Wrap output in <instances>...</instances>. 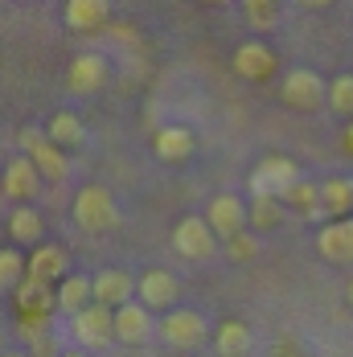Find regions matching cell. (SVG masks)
Listing matches in <instances>:
<instances>
[{
  "label": "cell",
  "mask_w": 353,
  "mask_h": 357,
  "mask_svg": "<svg viewBox=\"0 0 353 357\" xmlns=\"http://www.w3.org/2000/svg\"><path fill=\"white\" fill-rule=\"evenodd\" d=\"M317 250L329 263H353V218H333L317 230Z\"/></svg>",
  "instance_id": "cell-13"
},
{
  "label": "cell",
  "mask_w": 353,
  "mask_h": 357,
  "mask_svg": "<svg viewBox=\"0 0 353 357\" xmlns=\"http://www.w3.org/2000/svg\"><path fill=\"white\" fill-rule=\"evenodd\" d=\"M21 148H25V156L37 165V173H41L45 181H66V173H70V165H66V152L50 140V132L25 128V132H21Z\"/></svg>",
  "instance_id": "cell-2"
},
{
  "label": "cell",
  "mask_w": 353,
  "mask_h": 357,
  "mask_svg": "<svg viewBox=\"0 0 353 357\" xmlns=\"http://www.w3.org/2000/svg\"><path fill=\"white\" fill-rule=\"evenodd\" d=\"M320 202H324V214L350 218L353 214V177H329V181H320Z\"/></svg>",
  "instance_id": "cell-22"
},
{
  "label": "cell",
  "mask_w": 353,
  "mask_h": 357,
  "mask_svg": "<svg viewBox=\"0 0 353 357\" xmlns=\"http://www.w3.org/2000/svg\"><path fill=\"white\" fill-rule=\"evenodd\" d=\"M300 4H304V8H329L333 0H300Z\"/></svg>",
  "instance_id": "cell-31"
},
{
  "label": "cell",
  "mask_w": 353,
  "mask_h": 357,
  "mask_svg": "<svg viewBox=\"0 0 353 357\" xmlns=\"http://www.w3.org/2000/svg\"><path fill=\"white\" fill-rule=\"evenodd\" d=\"M17 300H21V308H25V312H45L50 304H58V291H50L45 280L25 275V284L17 287Z\"/></svg>",
  "instance_id": "cell-27"
},
{
  "label": "cell",
  "mask_w": 353,
  "mask_h": 357,
  "mask_svg": "<svg viewBox=\"0 0 353 357\" xmlns=\"http://www.w3.org/2000/svg\"><path fill=\"white\" fill-rule=\"evenodd\" d=\"M247 206H250V226H255V230H276L283 222V197H263V193H255Z\"/></svg>",
  "instance_id": "cell-26"
},
{
  "label": "cell",
  "mask_w": 353,
  "mask_h": 357,
  "mask_svg": "<svg viewBox=\"0 0 353 357\" xmlns=\"http://www.w3.org/2000/svg\"><path fill=\"white\" fill-rule=\"evenodd\" d=\"M193 148H197L193 132H189V128H181V123H169V128H160V132L152 136V152H156L165 165L189 160V156H193Z\"/></svg>",
  "instance_id": "cell-16"
},
{
  "label": "cell",
  "mask_w": 353,
  "mask_h": 357,
  "mask_svg": "<svg viewBox=\"0 0 353 357\" xmlns=\"http://www.w3.org/2000/svg\"><path fill=\"white\" fill-rule=\"evenodd\" d=\"M70 333L82 349H103L115 337V312L103 304H87L78 317H70Z\"/></svg>",
  "instance_id": "cell-5"
},
{
  "label": "cell",
  "mask_w": 353,
  "mask_h": 357,
  "mask_svg": "<svg viewBox=\"0 0 353 357\" xmlns=\"http://www.w3.org/2000/svg\"><path fill=\"white\" fill-rule=\"evenodd\" d=\"M132 296H136L132 271L107 267V271L95 275V304H103V308H123V304H132Z\"/></svg>",
  "instance_id": "cell-14"
},
{
  "label": "cell",
  "mask_w": 353,
  "mask_h": 357,
  "mask_svg": "<svg viewBox=\"0 0 353 357\" xmlns=\"http://www.w3.org/2000/svg\"><path fill=\"white\" fill-rule=\"evenodd\" d=\"M243 17L250 29H276L283 17V0H243Z\"/></svg>",
  "instance_id": "cell-28"
},
{
  "label": "cell",
  "mask_w": 353,
  "mask_h": 357,
  "mask_svg": "<svg viewBox=\"0 0 353 357\" xmlns=\"http://www.w3.org/2000/svg\"><path fill=\"white\" fill-rule=\"evenodd\" d=\"M345 148L353 152V119H350V128H345Z\"/></svg>",
  "instance_id": "cell-32"
},
{
  "label": "cell",
  "mask_w": 353,
  "mask_h": 357,
  "mask_svg": "<svg viewBox=\"0 0 353 357\" xmlns=\"http://www.w3.org/2000/svg\"><path fill=\"white\" fill-rule=\"evenodd\" d=\"M41 173H37V165L21 152V156H13L8 165H4V177H0V189H4V197L8 202H33L37 189H41Z\"/></svg>",
  "instance_id": "cell-9"
},
{
  "label": "cell",
  "mask_w": 353,
  "mask_h": 357,
  "mask_svg": "<svg viewBox=\"0 0 353 357\" xmlns=\"http://www.w3.org/2000/svg\"><path fill=\"white\" fill-rule=\"evenodd\" d=\"M62 357H87V354H82V349H70V354H62Z\"/></svg>",
  "instance_id": "cell-34"
},
{
  "label": "cell",
  "mask_w": 353,
  "mask_h": 357,
  "mask_svg": "<svg viewBox=\"0 0 353 357\" xmlns=\"http://www.w3.org/2000/svg\"><path fill=\"white\" fill-rule=\"evenodd\" d=\"M29 275L33 280H66L70 275V259H66V250L54 247V243H41V247H33V255H29Z\"/></svg>",
  "instance_id": "cell-17"
},
{
  "label": "cell",
  "mask_w": 353,
  "mask_h": 357,
  "mask_svg": "<svg viewBox=\"0 0 353 357\" xmlns=\"http://www.w3.org/2000/svg\"><path fill=\"white\" fill-rule=\"evenodd\" d=\"M296 181H300V169H296L287 156H267V160H259V169L250 173V189L263 193V197H283Z\"/></svg>",
  "instance_id": "cell-8"
},
{
  "label": "cell",
  "mask_w": 353,
  "mask_h": 357,
  "mask_svg": "<svg viewBox=\"0 0 353 357\" xmlns=\"http://www.w3.org/2000/svg\"><path fill=\"white\" fill-rule=\"evenodd\" d=\"M160 337H165L173 349H197V345L210 337V324H206L202 312H193V308H176V312H165Z\"/></svg>",
  "instance_id": "cell-7"
},
{
  "label": "cell",
  "mask_w": 353,
  "mask_h": 357,
  "mask_svg": "<svg viewBox=\"0 0 353 357\" xmlns=\"http://www.w3.org/2000/svg\"><path fill=\"white\" fill-rule=\"evenodd\" d=\"M107 74H111V66L103 54H78L66 70V86H70V95H95L107 86Z\"/></svg>",
  "instance_id": "cell-11"
},
{
  "label": "cell",
  "mask_w": 353,
  "mask_h": 357,
  "mask_svg": "<svg viewBox=\"0 0 353 357\" xmlns=\"http://www.w3.org/2000/svg\"><path fill=\"white\" fill-rule=\"evenodd\" d=\"M226 255H230L234 263H247V259H255V255H259V238H255L250 230H243V234H234V238L226 243Z\"/></svg>",
  "instance_id": "cell-30"
},
{
  "label": "cell",
  "mask_w": 353,
  "mask_h": 357,
  "mask_svg": "<svg viewBox=\"0 0 353 357\" xmlns=\"http://www.w3.org/2000/svg\"><path fill=\"white\" fill-rule=\"evenodd\" d=\"M107 17H111V0H66V25L74 33L103 29Z\"/></svg>",
  "instance_id": "cell-18"
},
{
  "label": "cell",
  "mask_w": 353,
  "mask_h": 357,
  "mask_svg": "<svg viewBox=\"0 0 353 357\" xmlns=\"http://www.w3.org/2000/svg\"><path fill=\"white\" fill-rule=\"evenodd\" d=\"M213 345H218L222 357H247L255 349V337L243 321H222L213 328Z\"/></svg>",
  "instance_id": "cell-19"
},
{
  "label": "cell",
  "mask_w": 353,
  "mask_h": 357,
  "mask_svg": "<svg viewBox=\"0 0 353 357\" xmlns=\"http://www.w3.org/2000/svg\"><path fill=\"white\" fill-rule=\"evenodd\" d=\"M0 193H4V189H0Z\"/></svg>",
  "instance_id": "cell-37"
},
{
  "label": "cell",
  "mask_w": 353,
  "mask_h": 357,
  "mask_svg": "<svg viewBox=\"0 0 353 357\" xmlns=\"http://www.w3.org/2000/svg\"><path fill=\"white\" fill-rule=\"evenodd\" d=\"M283 206H292L296 214H304V218H313L324 210V202H320V185L317 181H308V177H300L287 193H283Z\"/></svg>",
  "instance_id": "cell-23"
},
{
  "label": "cell",
  "mask_w": 353,
  "mask_h": 357,
  "mask_svg": "<svg viewBox=\"0 0 353 357\" xmlns=\"http://www.w3.org/2000/svg\"><path fill=\"white\" fill-rule=\"evenodd\" d=\"M230 62H234V74H243L247 82H267L276 74V50L267 41H243Z\"/></svg>",
  "instance_id": "cell-12"
},
{
  "label": "cell",
  "mask_w": 353,
  "mask_h": 357,
  "mask_svg": "<svg viewBox=\"0 0 353 357\" xmlns=\"http://www.w3.org/2000/svg\"><path fill=\"white\" fill-rule=\"evenodd\" d=\"M329 111L353 119V74H341V78L329 82Z\"/></svg>",
  "instance_id": "cell-29"
},
{
  "label": "cell",
  "mask_w": 353,
  "mask_h": 357,
  "mask_svg": "<svg viewBox=\"0 0 353 357\" xmlns=\"http://www.w3.org/2000/svg\"><path fill=\"white\" fill-rule=\"evenodd\" d=\"M152 337V312L144 304H123L115 308V341L123 345H144Z\"/></svg>",
  "instance_id": "cell-15"
},
{
  "label": "cell",
  "mask_w": 353,
  "mask_h": 357,
  "mask_svg": "<svg viewBox=\"0 0 353 357\" xmlns=\"http://www.w3.org/2000/svg\"><path fill=\"white\" fill-rule=\"evenodd\" d=\"M50 140L58 144V148H82L87 128H82V119H78L74 111H58V115L50 119Z\"/></svg>",
  "instance_id": "cell-24"
},
{
  "label": "cell",
  "mask_w": 353,
  "mask_h": 357,
  "mask_svg": "<svg viewBox=\"0 0 353 357\" xmlns=\"http://www.w3.org/2000/svg\"><path fill=\"white\" fill-rule=\"evenodd\" d=\"M213 247H218V234H213L210 218H181L173 230V250L181 255V259H193V263H202V259H210Z\"/></svg>",
  "instance_id": "cell-4"
},
{
  "label": "cell",
  "mask_w": 353,
  "mask_h": 357,
  "mask_svg": "<svg viewBox=\"0 0 353 357\" xmlns=\"http://www.w3.org/2000/svg\"><path fill=\"white\" fill-rule=\"evenodd\" d=\"M87 304H95V280H87V275H66L62 284H58V308L62 312H70V317H78Z\"/></svg>",
  "instance_id": "cell-20"
},
{
  "label": "cell",
  "mask_w": 353,
  "mask_h": 357,
  "mask_svg": "<svg viewBox=\"0 0 353 357\" xmlns=\"http://www.w3.org/2000/svg\"><path fill=\"white\" fill-rule=\"evenodd\" d=\"M280 95H283V103H287V107L313 111V107H320V103H329V82H324L317 70H304V66H300V70L283 74Z\"/></svg>",
  "instance_id": "cell-3"
},
{
  "label": "cell",
  "mask_w": 353,
  "mask_h": 357,
  "mask_svg": "<svg viewBox=\"0 0 353 357\" xmlns=\"http://www.w3.org/2000/svg\"><path fill=\"white\" fill-rule=\"evenodd\" d=\"M250 222V206L243 197H234V193H222V197H213L210 202V226L218 238H234V234H243Z\"/></svg>",
  "instance_id": "cell-10"
},
{
  "label": "cell",
  "mask_w": 353,
  "mask_h": 357,
  "mask_svg": "<svg viewBox=\"0 0 353 357\" xmlns=\"http://www.w3.org/2000/svg\"><path fill=\"white\" fill-rule=\"evenodd\" d=\"M4 357H29V354H4Z\"/></svg>",
  "instance_id": "cell-35"
},
{
  "label": "cell",
  "mask_w": 353,
  "mask_h": 357,
  "mask_svg": "<svg viewBox=\"0 0 353 357\" xmlns=\"http://www.w3.org/2000/svg\"><path fill=\"white\" fill-rule=\"evenodd\" d=\"M70 214L78 222V230H87V234H103V230L119 226V206H115L111 189H103V185H82Z\"/></svg>",
  "instance_id": "cell-1"
},
{
  "label": "cell",
  "mask_w": 353,
  "mask_h": 357,
  "mask_svg": "<svg viewBox=\"0 0 353 357\" xmlns=\"http://www.w3.org/2000/svg\"><path fill=\"white\" fill-rule=\"evenodd\" d=\"M136 296L148 312H173L176 296H181V280L165 267H148L140 280H136Z\"/></svg>",
  "instance_id": "cell-6"
},
{
  "label": "cell",
  "mask_w": 353,
  "mask_h": 357,
  "mask_svg": "<svg viewBox=\"0 0 353 357\" xmlns=\"http://www.w3.org/2000/svg\"><path fill=\"white\" fill-rule=\"evenodd\" d=\"M350 304H353V280H350Z\"/></svg>",
  "instance_id": "cell-36"
},
{
  "label": "cell",
  "mask_w": 353,
  "mask_h": 357,
  "mask_svg": "<svg viewBox=\"0 0 353 357\" xmlns=\"http://www.w3.org/2000/svg\"><path fill=\"white\" fill-rule=\"evenodd\" d=\"M29 275V259H21L17 247H4L0 250V291H17Z\"/></svg>",
  "instance_id": "cell-25"
},
{
  "label": "cell",
  "mask_w": 353,
  "mask_h": 357,
  "mask_svg": "<svg viewBox=\"0 0 353 357\" xmlns=\"http://www.w3.org/2000/svg\"><path fill=\"white\" fill-rule=\"evenodd\" d=\"M202 4H213V8H222V4H230V0H202Z\"/></svg>",
  "instance_id": "cell-33"
},
{
  "label": "cell",
  "mask_w": 353,
  "mask_h": 357,
  "mask_svg": "<svg viewBox=\"0 0 353 357\" xmlns=\"http://www.w3.org/2000/svg\"><path fill=\"white\" fill-rule=\"evenodd\" d=\"M41 234H45V222L33 206H17L8 214V238L13 243H29V247H41Z\"/></svg>",
  "instance_id": "cell-21"
}]
</instances>
